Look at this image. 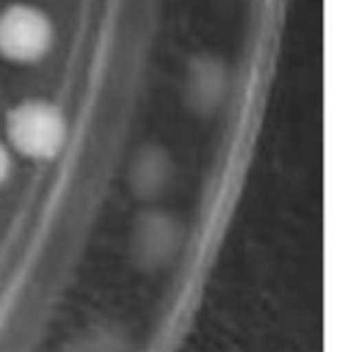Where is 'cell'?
Returning <instances> with one entry per match:
<instances>
[{"label": "cell", "instance_id": "6da1fadb", "mask_svg": "<svg viewBox=\"0 0 352 352\" xmlns=\"http://www.w3.org/2000/svg\"><path fill=\"white\" fill-rule=\"evenodd\" d=\"M8 138L32 160H51L65 142V118L44 102L20 104L8 113Z\"/></svg>", "mask_w": 352, "mask_h": 352}, {"label": "cell", "instance_id": "7a4b0ae2", "mask_svg": "<svg viewBox=\"0 0 352 352\" xmlns=\"http://www.w3.org/2000/svg\"><path fill=\"white\" fill-rule=\"evenodd\" d=\"M51 25L44 12L12 6L0 15V54L17 63L39 60L51 46Z\"/></svg>", "mask_w": 352, "mask_h": 352}, {"label": "cell", "instance_id": "3957f363", "mask_svg": "<svg viewBox=\"0 0 352 352\" xmlns=\"http://www.w3.org/2000/svg\"><path fill=\"white\" fill-rule=\"evenodd\" d=\"M8 174H10V157H8V150L0 142V184H6Z\"/></svg>", "mask_w": 352, "mask_h": 352}]
</instances>
